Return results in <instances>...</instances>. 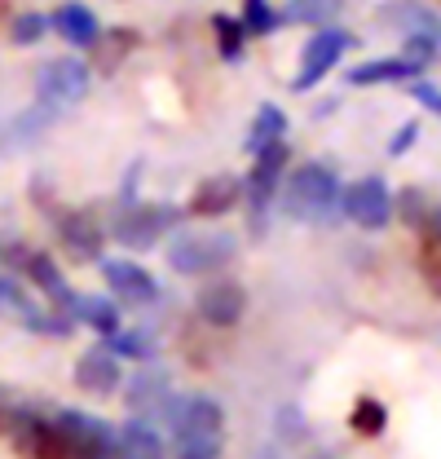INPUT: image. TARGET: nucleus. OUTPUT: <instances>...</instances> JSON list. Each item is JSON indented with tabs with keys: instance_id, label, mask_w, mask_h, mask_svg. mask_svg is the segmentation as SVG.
I'll use <instances>...</instances> for the list:
<instances>
[{
	"instance_id": "6e6552de",
	"label": "nucleus",
	"mask_w": 441,
	"mask_h": 459,
	"mask_svg": "<svg viewBox=\"0 0 441 459\" xmlns=\"http://www.w3.org/2000/svg\"><path fill=\"white\" fill-rule=\"evenodd\" d=\"M102 279H107L110 291H115L119 300H128V305H155V300H160L155 274H151L146 265H137V261H107V265H102Z\"/></svg>"
},
{
	"instance_id": "473e14b6",
	"label": "nucleus",
	"mask_w": 441,
	"mask_h": 459,
	"mask_svg": "<svg viewBox=\"0 0 441 459\" xmlns=\"http://www.w3.org/2000/svg\"><path fill=\"white\" fill-rule=\"evenodd\" d=\"M314 459H331V455H327V451H323V455H314Z\"/></svg>"
},
{
	"instance_id": "6ab92c4d",
	"label": "nucleus",
	"mask_w": 441,
	"mask_h": 459,
	"mask_svg": "<svg viewBox=\"0 0 441 459\" xmlns=\"http://www.w3.org/2000/svg\"><path fill=\"white\" fill-rule=\"evenodd\" d=\"M349 424H353V433H362V437H380V433H385V424H388V411L376 398H362L358 406H353Z\"/></svg>"
},
{
	"instance_id": "9b49d317",
	"label": "nucleus",
	"mask_w": 441,
	"mask_h": 459,
	"mask_svg": "<svg viewBox=\"0 0 441 459\" xmlns=\"http://www.w3.org/2000/svg\"><path fill=\"white\" fill-rule=\"evenodd\" d=\"M54 31L66 40V45H75V49H89V45H98V36H102V22H98V13L89 9V4H80V0H66V4H57L54 13Z\"/></svg>"
},
{
	"instance_id": "2f4dec72",
	"label": "nucleus",
	"mask_w": 441,
	"mask_h": 459,
	"mask_svg": "<svg viewBox=\"0 0 441 459\" xmlns=\"http://www.w3.org/2000/svg\"><path fill=\"white\" fill-rule=\"evenodd\" d=\"M428 230H433V234H437V238H441V212H437V217H433V226H428Z\"/></svg>"
},
{
	"instance_id": "a878e982",
	"label": "nucleus",
	"mask_w": 441,
	"mask_h": 459,
	"mask_svg": "<svg viewBox=\"0 0 441 459\" xmlns=\"http://www.w3.org/2000/svg\"><path fill=\"white\" fill-rule=\"evenodd\" d=\"M243 22H247V31L265 36V31H274L278 27V13L265 4V0H247V4H243Z\"/></svg>"
},
{
	"instance_id": "ddd939ff",
	"label": "nucleus",
	"mask_w": 441,
	"mask_h": 459,
	"mask_svg": "<svg viewBox=\"0 0 441 459\" xmlns=\"http://www.w3.org/2000/svg\"><path fill=\"white\" fill-rule=\"evenodd\" d=\"M75 385L84 394H110L119 385V358L110 349H89L80 362H75Z\"/></svg>"
},
{
	"instance_id": "c756f323",
	"label": "nucleus",
	"mask_w": 441,
	"mask_h": 459,
	"mask_svg": "<svg viewBox=\"0 0 441 459\" xmlns=\"http://www.w3.org/2000/svg\"><path fill=\"white\" fill-rule=\"evenodd\" d=\"M119 353H133V358H151V341L146 336H110Z\"/></svg>"
},
{
	"instance_id": "9d476101",
	"label": "nucleus",
	"mask_w": 441,
	"mask_h": 459,
	"mask_svg": "<svg viewBox=\"0 0 441 459\" xmlns=\"http://www.w3.org/2000/svg\"><path fill=\"white\" fill-rule=\"evenodd\" d=\"M247 309V291L238 283H212L199 291V318L208 327H234Z\"/></svg>"
},
{
	"instance_id": "f03ea898",
	"label": "nucleus",
	"mask_w": 441,
	"mask_h": 459,
	"mask_svg": "<svg viewBox=\"0 0 441 459\" xmlns=\"http://www.w3.org/2000/svg\"><path fill=\"white\" fill-rule=\"evenodd\" d=\"M89 84H93V75L80 57H49L36 75V98L49 115H62L89 93Z\"/></svg>"
},
{
	"instance_id": "412c9836",
	"label": "nucleus",
	"mask_w": 441,
	"mask_h": 459,
	"mask_svg": "<svg viewBox=\"0 0 441 459\" xmlns=\"http://www.w3.org/2000/svg\"><path fill=\"white\" fill-rule=\"evenodd\" d=\"M335 9H340V0H291L278 22H327Z\"/></svg>"
},
{
	"instance_id": "4468645a",
	"label": "nucleus",
	"mask_w": 441,
	"mask_h": 459,
	"mask_svg": "<svg viewBox=\"0 0 441 459\" xmlns=\"http://www.w3.org/2000/svg\"><path fill=\"white\" fill-rule=\"evenodd\" d=\"M393 80H419V66L411 57H376V62H362L349 71V84L353 89H367V84H393Z\"/></svg>"
},
{
	"instance_id": "7c9ffc66",
	"label": "nucleus",
	"mask_w": 441,
	"mask_h": 459,
	"mask_svg": "<svg viewBox=\"0 0 441 459\" xmlns=\"http://www.w3.org/2000/svg\"><path fill=\"white\" fill-rule=\"evenodd\" d=\"M261 459H278V446H265V451H261Z\"/></svg>"
},
{
	"instance_id": "393cba45",
	"label": "nucleus",
	"mask_w": 441,
	"mask_h": 459,
	"mask_svg": "<svg viewBox=\"0 0 441 459\" xmlns=\"http://www.w3.org/2000/svg\"><path fill=\"white\" fill-rule=\"evenodd\" d=\"M419 270H424V279L441 291V238L428 230L424 234V247H419Z\"/></svg>"
},
{
	"instance_id": "c85d7f7f",
	"label": "nucleus",
	"mask_w": 441,
	"mask_h": 459,
	"mask_svg": "<svg viewBox=\"0 0 441 459\" xmlns=\"http://www.w3.org/2000/svg\"><path fill=\"white\" fill-rule=\"evenodd\" d=\"M415 142H419V124L411 119V124H402V128L393 133V142H388V155H406Z\"/></svg>"
},
{
	"instance_id": "39448f33",
	"label": "nucleus",
	"mask_w": 441,
	"mask_h": 459,
	"mask_svg": "<svg viewBox=\"0 0 441 459\" xmlns=\"http://www.w3.org/2000/svg\"><path fill=\"white\" fill-rule=\"evenodd\" d=\"M340 212L362 230H385L393 221V195L385 177H362L340 190Z\"/></svg>"
},
{
	"instance_id": "dca6fc26",
	"label": "nucleus",
	"mask_w": 441,
	"mask_h": 459,
	"mask_svg": "<svg viewBox=\"0 0 441 459\" xmlns=\"http://www.w3.org/2000/svg\"><path fill=\"white\" fill-rule=\"evenodd\" d=\"M238 195H243V181H234V177L208 181V186L199 190V199H195V212H199V217H217L229 204H238Z\"/></svg>"
},
{
	"instance_id": "b1692460",
	"label": "nucleus",
	"mask_w": 441,
	"mask_h": 459,
	"mask_svg": "<svg viewBox=\"0 0 441 459\" xmlns=\"http://www.w3.org/2000/svg\"><path fill=\"white\" fill-rule=\"evenodd\" d=\"M212 27H217V40H220V57L225 62H238L243 57V27L234 18H225V13L212 18Z\"/></svg>"
},
{
	"instance_id": "423d86ee",
	"label": "nucleus",
	"mask_w": 441,
	"mask_h": 459,
	"mask_svg": "<svg viewBox=\"0 0 441 459\" xmlns=\"http://www.w3.org/2000/svg\"><path fill=\"white\" fill-rule=\"evenodd\" d=\"M353 45V36L349 31H340V27H323L309 45H305V54H300V71H296V80H291V89L296 93H309L323 75H327L331 66L344 57V49Z\"/></svg>"
},
{
	"instance_id": "bb28decb",
	"label": "nucleus",
	"mask_w": 441,
	"mask_h": 459,
	"mask_svg": "<svg viewBox=\"0 0 441 459\" xmlns=\"http://www.w3.org/2000/svg\"><path fill=\"white\" fill-rule=\"evenodd\" d=\"M45 27H49V22H45L40 13H22V18H13V40H18V45H36V40L45 36Z\"/></svg>"
},
{
	"instance_id": "4be33fe9",
	"label": "nucleus",
	"mask_w": 441,
	"mask_h": 459,
	"mask_svg": "<svg viewBox=\"0 0 441 459\" xmlns=\"http://www.w3.org/2000/svg\"><path fill=\"white\" fill-rule=\"evenodd\" d=\"M155 398H168V380L164 376H155V371L133 376V385H128V406H151Z\"/></svg>"
},
{
	"instance_id": "f3484780",
	"label": "nucleus",
	"mask_w": 441,
	"mask_h": 459,
	"mask_svg": "<svg viewBox=\"0 0 441 459\" xmlns=\"http://www.w3.org/2000/svg\"><path fill=\"white\" fill-rule=\"evenodd\" d=\"M93 332H102V336H119V309L110 305L107 296H89V300H75L71 305Z\"/></svg>"
},
{
	"instance_id": "a211bd4d",
	"label": "nucleus",
	"mask_w": 441,
	"mask_h": 459,
	"mask_svg": "<svg viewBox=\"0 0 441 459\" xmlns=\"http://www.w3.org/2000/svg\"><path fill=\"white\" fill-rule=\"evenodd\" d=\"M282 133H287V115L278 111V107H261V111H256V124H252V133H247V151L256 155L261 146L282 142Z\"/></svg>"
},
{
	"instance_id": "cd10ccee",
	"label": "nucleus",
	"mask_w": 441,
	"mask_h": 459,
	"mask_svg": "<svg viewBox=\"0 0 441 459\" xmlns=\"http://www.w3.org/2000/svg\"><path fill=\"white\" fill-rule=\"evenodd\" d=\"M411 98H415L419 107H428V111L441 119V89L437 84H428V80H411Z\"/></svg>"
},
{
	"instance_id": "0eeeda50",
	"label": "nucleus",
	"mask_w": 441,
	"mask_h": 459,
	"mask_svg": "<svg viewBox=\"0 0 441 459\" xmlns=\"http://www.w3.org/2000/svg\"><path fill=\"white\" fill-rule=\"evenodd\" d=\"M282 169H287V142H270V146L256 151V164H252V177H247V199L256 208V230H261V217H265V208L274 199Z\"/></svg>"
},
{
	"instance_id": "f257e3e1",
	"label": "nucleus",
	"mask_w": 441,
	"mask_h": 459,
	"mask_svg": "<svg viewBox=\"0 0 441 459\" xmlns=\"http://www.w3.org/2000/svg\"><path fill=\"white\" fill-rule=\"evenodd\" d=\"M340 208V177L331 164H305L287 181V212L309 221V217H331Z\"/></svg>"
},
{
	"instance_id": "20e7f679",
	"label": "nucleus",
	"mask_w": 441,
	"mask_h": 459,
	"mask_svg": "<svg viewBox=\"0 0 441 459\" xmlns=\"http://www.w3.org/2000/svg\"><path fill=\"white\" fill-rule=\"evenodd\" d=\"M54 433L80 459H115V424L84 415V411H57Z\"/></svg>"
},
{
	"instance_id": "f8f14e48",
	"label": "nucleus",
	"mask_w": 441,
	"mask_h": 459,
	"mask_svg": "<svg viewBox=\"0 0 441 459\" xmlns=\"http://www.w3.org/2000/svg\"><path fill=\"white\" fill-rule=\"evenodd\" d=\"M115 459H164V437L151 420H128L115 429Z\"/></svg>"
},
{
	"instance_id": "5701e85b",
	"label": "nucleus",
	"mask_w": 441,
	"mask_h": 459,
	"mask_svg": "<svg viewBox=\"0 0 441 459\" xmlns=\"http://www.w3.org/2000/svg\"><path fill=\"white\" fill-rule=\"evenodd\" d=\"M62 234H66V243H71L80 256H98V243H102V238H98L93 226H84V217H66V221H62Z\"/></svg>"
},
{
	"instance_id": "2eb2a0df",
	"label": "nucleus",
	"mask_w": 441,
	"mask_h": 459,
	"mask_svg": "<svg viewBox=\"0 0 441 459\" xmlns=\"http://www.w3.org/2000/svg\"><path fill=\"white\" fill-rule=\"evenodd\" d=\"M27 274H31V283L40 287L54 305H75V296H71V287H66V279H62V270L54 265V256H45V252H31L27 256Z\"/></svg>"
},
{
	"instance_id": "1a4fd4ad",
	"label": "nucleus",
	"mask_w": 441,
	"mask_h": 459,
	"mask_svg": "<svg viewBox=\"0 0 441 459\" xmlns=\"http://www.w3.org/2000/svg\"><path fill=\"white\" fill-rule=\"evenodd\" d=\"M172 217H177L172 204H146V208H133V212H124V221L115 226V238H119L124 247H151V243L172 226Z\"/></svg>"
},
{
	"instance_id": "aec40b11",
	"label": "nucleus",
	"mask_w": 441,
	"mask_h": 459,
	"mask_svg": "<svg viewBox=\"0 0 441 459\" xmlns=\"http://www.w3.org/2000/svg\"><path fill=\"white\" fill-rule=\"evenodd\" d=\"M172 446H177V459H220L225 433H195V437H181Z\"/></svg>"
},
{
	"instance_id": "7ed1b4c3",
	"label": "nucleus",
	"mask_w": 441,
	"mask_h": 459,
	"mask_svg": "<svg viewBox=\"0 0 441 459\" xmlns=\"http://www.w3.org/2000/svg\"><path fill=\"white\" fill-rule=\"evenodd\" d=\"M229 256H234V238H229V234H217V230L181 234V238H172V247H168V265H172L177 274H190V279L229 265Z\"/></svg>"
}]
</instances>
